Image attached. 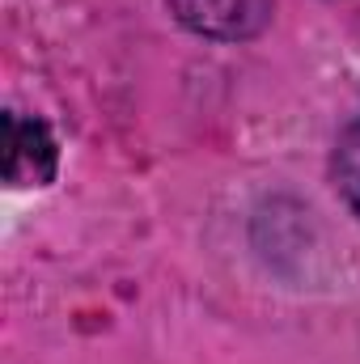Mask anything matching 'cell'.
<instances>
[{"label": "cell", "instance_id": "1", "mask_svg": "<svg viewBox=\"0 0 360 364\" xmlns=\"http://www.w3.org/2000/svg\"><path fill=\"white\" fill-rule=\"evenodd\" d=\"M60 170V149L55 136L43 119L4 114V182L9 186H47Z\"/></svg>", "mask_w": 360, "mask_h": 364}, {"label": "cell", "instance_id": "2", "mask_svg": "<svg viewBox=\"0 0 360 364\" xmlns=\"http://www.w3.org/2000/svg\"><path fill=\"white\" fill-rule=\"evenodd\" d=\"M166 4L191 34L221 43L255 38L271 21V0H166Z\"/></svg>", "mask_w": 360, "mask_h": 364}, {"label": "cell", "instance_id": "3", "mask_svg": "<svg viewBox=\"0 0 360 364\" xmlns=\"http://www.w3.org/2000/svg\"><path fill=\"white\" fill-rule=\"evenodd\" d=\"M335 186L344 203L360 216V119L348 123L344 136L335 140Z\"/></svg>", "mask_w": 360, "mask_h": 364}]
</instances>
